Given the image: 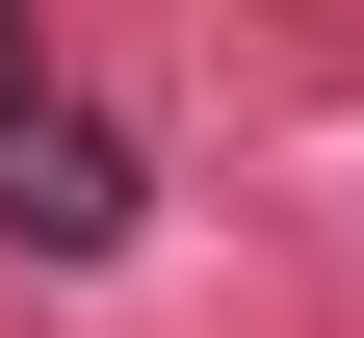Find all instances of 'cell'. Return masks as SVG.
I'll return each mask as SVG.
<instances>
[{"label": "cell", "instance_id": "1", "mask_svg": "<svg viewBox=\"0 0 364 338\" xmlns=\"http://www.w3.org/2000/svg\"><path fill=\"white\" fill-rule=\"evenodd\" d=\"M130 208H156V182H130V130L78 105L53 53H0V234H26V260H130Z\"/></svg>", "mask_w": 364, "mask_h": 338}]
</instances>
